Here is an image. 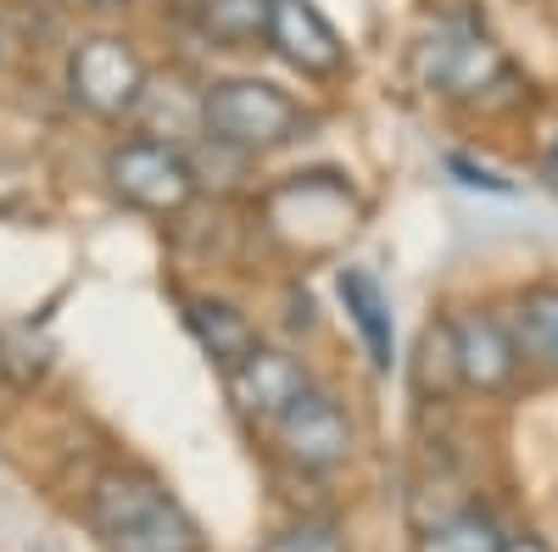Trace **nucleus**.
<instances>
[{"mask_svg": "<svg viewBox=\"0 0 558 552\" xmlns=\"http://www.w3.org/2000/svg\"><path fill=\"white\" fill-rule=\"evenodd\" d=\"M452 352H458V385L470 396H508L520 385V346L497 307H463L452 312Z\"/></svg>", "mask_w": 558, "mask_h": 552, "instance_id": "6e6552de", "label": "nucleus"}, {"mask_svg": "<svg viewBox=\"0 0 558 552\" xmlns=\"http://www.w3.org/2000/svg\"><path fill=\"white\" fill-rule=\"evenodd\" d=\"M107 191L140 212V218H179L202 191H196V168L191 151H179L168 140H151V134H134V140H118L101 162Z\"/></svg>", "mask_w": 558, "mask_h": 552, "instance_id": "20e7f679", "label": "nucleus"}, {"mask_svg": "<svg viewBox=\"0 0 558 552\" xmlns=\"http://www.w3.org/2000/svg\"><path fill=\"white\" fill-rule=\"evenodd\" d=\"M447 173L463 184V191H486V196H514V179H502V173H492L486 162H475V157H463V151H447Z\"/></svg>", "mask_w": 558, "mask_h": 552, "instance_id": "f3484780", "label": "nucleus"}, {"mask_svg": "<svg viewBox=\"0 0 558 552\" xmlns=\"http://www.w3.org/2000/svg\"><path fill=\"white\" fill-rule=\"evenodd\" d=\"M307 385L313 380H307L302 357L279 352V346H257L235 368H223V391H229V402H235L241 419H252V425H274Z\"/></svg>", "mask_w": 558, "mask_h": 552, "instance_id": "1a4fd4ad", "label": "nucleus"}, {"mask_svg": "<svg viewBox=\"0 0 558 552\" xmlns=\"http://www.w3.org/2000/svg\"><path fill=\"white\" fill-rule=\"evenodd\" d=\"M336 291H341V307L352 318V330L368 352V363H375V375H391V363H397V318H391V296L380 291V280L368 268L347 262L336 273Z\"/></svg>", "mask_w": 558, "mask_h": 552, "instance_id": "9d476101", "label": "nucleus"}, {"mask_svg": "<svg viewBox=\"0 0 558 552\" xmlns=\"http://www.w3.org/2000/svg\"><path fill=\"white\" fill-rule=\"evenodd\" d=\"M89 519L112 552H207L202 525L140 469H112L89 491Z\"/></svg>", "mask_w": 558, "mask_h": 552, "instance_id": "7ed1b4c3", "label": "nucleus"}, {"mask_svg": "<svg viewBox=\"0 0 558 552\" xmlns=\"http://www.w3.org/2000/svg\"><path fill=\"white\" fill-rule=\"evenodd\" d=\"M413 396L418 402H447L458 385V352H452V318H430L425 330H418V346H413Z\"/></svg>", "mask_w": 558, "mask_h": 552, "instance_id": "4468645a", "label": "nucleus"}, {"mask_svg": "<svg viewBox=\"0 0 558 552\" xmlns=\"http://www.w3.org/2000/svg\"><path fill=\"white\" fill-rule=\"evenodd\" d=\"M508 330H514L520 363L542 368V375H558V280H536L525 285L514 302H508Z\"/></svg>", "mask_w": 558, "mask_h": 552, "instance_id": "9b49d317", "label": "nucleus"}, {"mask_svg": "<svg viewBox=\"0 0 558 552\" xmlns=\"http://www.w3.org/2000/svg\"><path fill=\"white\" fill-rule=\"evenodd\" d=\"M84 7H123V0H84Z\"/></svg>", "mask_w": 558, "mask_h": 552, "instance_id": "aec40b11", "label": "nucleus"}, {"mask_svg": "<svg viewBox=\"0 0 558 552\" xmlns=\"http://www.w3.org/2000/svg\"><path fill=\"white\" fill-rule=\"evenodd\" d=\"M179 7H184V12H196V0H179Z\"/></svg>", "mask_w": 558, "mask_h": 552, "instance_id": "412c9836", "label": "nucleus"}, {"mask_svg": "<svg viewBox=\"0 0 558 552\" xmlns=\"http://www.w3.org/2000/svg\"><path fill=\"white\" fill-rule=\"evenodd\" d=\"M413 552H502V530L481 508H452L430 525H418Z\"/></svg>", "mask_w": 558, "mask_h": 552, "instance_id": "2eb2a0df", "label": "nucleus"}, {"mask_svg": "<svg viewBox=\"0 0 558 552\" xmlns=\"http://www.w3.org/2000/svg\"><path fill=\"white\" fill-rule=\"evenodd\" d=\"M191 23L218 51H257L268 39V0H196Z\"/></svg>", "mask_w": 558, "mask_h": 552, "instance_id": "ddd939ff", "label": "nucleus"}, {"mask_svg": "<svg viewBox=\"0 0 558 552\" xmlns=\"http://www.w3.org/2000/svg\"><path fill=\"white\" fill-rule=\"evenodd\" d=\"M263 552H347V530L336 519H302L263 541Z\"/></svg>", "mask_w": 558, "mask_h": 552, "instance_id": "dca6fc26", "label": "nucleus"}, {"mask_svg": "<svg viewBox=\"0 0 558 552\" xmlns=\"http://www.w3.org/2000/svg\"><path fill=\"white\" fill-rule=\"evenodd\" d=\"M502 552H553L542 536H502Z\"/></svg>", "mask_w": 558, "mask_h": 552, "instance_id": "a211bd4d", "label": "nucleus"}, {"mask_svg": "<svg viewBox=\"0 0 558 552\" xmlns=\"http://www.w3.org/2000/svg\"><path fill=\"white\" fill-rule=\"evenodd\" d=\"M146 84H151V73L123 34H84L68 51V96H73V107H84L101 123L129 118L140 107V96H146Z\"/></svg>", "mask_w": 558, "mask_h": 552, "instance_id": "39448f33", "label": "nucleus"}, {"mask_svg": "<svg viewBox=\"0 0 558 552\" xmlns=\"http://www.w3.org/2000/svg\"><path fill=\"white\" fill-rule=\"evenodd\" d=\"M268 430H274L279 457H286L291 469H302V475H336L352 457V446H357V430L347 419V407L330 391H313V385L279 413Z\"/></svg>", "mask_w": 558, "mask_h": 552, "instance_id": "423d86ee", "label": "nucleus"}, {"mask_svg": "<svg viewBox=\"0 0 558 552\" xmlns=\"http://www.w3.org/2000/svg\"><path fill=\"white\" fill-rule=\"evenodd\" d=\"M307 107L279 89L274 78H252V73H235V78H213L202 89V140L213 146H229L241 157H268V151H286L307 134Z\"/></svg>", "mask_w": 558, "mask_h": 552, "instance_id": "f03ea898", "label": "nucleus"}, {"mask_svg": "<svg viewBox=\"0 0 558 552\" xmlns=\"http://www.w3.org/2000/svg\"><path fill=\"white\" fill-rule=\"evenodd\" d=\"M413 84L447 107L497 112L520 101V73L475 17H441L413 45Z\"/></svg>", "mask_w": 558, "mask_h": 552, "instance_id": "f257e3e1", "label": "nucleus"}, {"mask_svg": "<svg viewBox=\"0 0 558 552\" xmlns=\"http://www.w3.org/2000/svg\"><path fill=\"white\" fill-rule=\"evenodd\" d=\"M268 51L286 62L291 73L330 84L352 68L347 39L336 34V23L318 12V0H268Z\"/></svg>", "mask_w": 558, "mask_h": 552, "instance_id": "0eeeda50", "label": "nucleus"}, {"mask_svg": "<svg viewBox=\"0 0 558 552\" xmlns=\"http://www.w3.org/2000/svg\"><path fill=\"white\" fill-rule=\"evenodd\" d=\"M542 184H547V191L558 196V140H553V146L542 151Z\"/></svg>", "mask_w": 558, "mask_h": 552, "instance_id": "6ab92c4d", "label": "nucleus"}, {"mask_svg": "<svg viewBox=\"0 0 558 552\" xmlns=\"http://www.w3.org/2000/svg\"><path fill=\"white\" fill-rule=\"evenodd\" d=\"M184 324H191L196 346L218 363V368H235L241 357H252L263 346L257 324L235 307V302H218V296H191L184 302Z\"/></svg>", "mask_w": 558, "mask_h": 552, "instance_id": "f8f14e48", "label": "nucleus"}]
</instances>
